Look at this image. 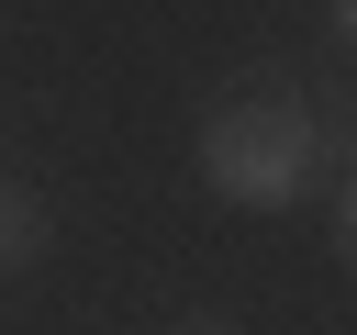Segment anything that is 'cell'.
<instances>
[{"label": "cell", "mask_w": 357, "mask_h": 335, "mask_svg": "<svg viewBox=\"0 0 357 335\" xmlns=\"http://www.w3.org/2000/svg\"><path fill=\"white\" fill-rule=\"evenodd\" d=\"M190 156H201V190H212V201H234V212H290V201H312V190H335V179L357 168V123H346V112H312L279 67H245V78L201 112Z\"/></svg>", "instance_id": "6da1fadb"}, {"label": "cell", "mask_w": 357, "mask_h": 335, "mask_svg": "<svg viewBox=\"0 0 357 335\" xmlns=\"http://www.w3.org/2000/svg\"><path fill=\"white\" fill-rule=\"evenodd\" d=\"M346 123H357V100H346Z\"/></svg>", "instance_id": "8992f818"}, {"label": "cell", "mask_w": 357, "mask_h": 335, "mask_svg": "<svg viewBox=\"0 0 357 335\" xmlns=\"http://www.w3.org/2000/svg\"><path fill=\"white\" fill-rule=\"evenodd\" d=\"M45 246H56V212H45V190H33V179H0V279L45 268Z\"/></svg>", "instance_id": "7a4b0ae2"}, {"label": "cell", "mask_w": 357, "mask_h": 335, "mask_svg": "<svg viewBox=\"0 0 357 335\" xmlns=\"http://www.w3.org/2000/svg\"><path fill=\"white\" fill-rule=\"evenodd\" d=\"M324 34H335V45L357 56V0H324Z\"/></svg>", "instance_id": "277c9868"}, {"label": "cell", "mask_w": 357, "mask_h": 335, "mask_svg": "<svg viewBox=\"0 0 357 335\" xmlns=\"http://www.w3.org/2000/svg\"><path fill=\"white\" fill-rule=\"evenodd\" d=\"M335 268H346V279H357V168H346V179H335Z\"/></svg>", "instance_id": "3957f363"}, {"label": "cell", "mask_w": 357, "mask_h": 335, "mask_svg": "<svg viewBox=\"0 0 357 335\" xmlns=\"http://www.w3.org/2000/svg\"><path fill=\"white\" fill-rule=\"evenodd\" d=\"M156 335H234L223 313H178V324H156Z\"/></svg>", "instance_id": "5b68a950"}]
</instances>
